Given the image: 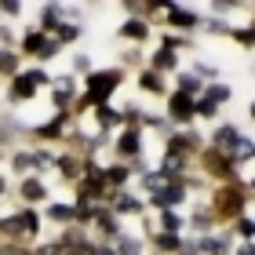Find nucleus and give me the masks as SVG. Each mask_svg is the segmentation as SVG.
<instances>
[{"label":"nucleus","instance_id":"obj_1","mask_svg":"<svg viewBox=\"0 0 255 255\" xmlns=\"http://www.w3.org/2000/svg\"><path fill=\"white\" fill-rule=\"evenodd\" d=\"M37 230H40V215L33 212V208H22V212L0 219V234H4V237L11 241V245H15L18 237H33Z\"/></svg>","mask_w":255,"mask_h":255},{"label":"nucleus","instance_id":"obj_2","mask_svg":"<svg viewBox=\"0 0 255 255\" xmlns=\"http://www.w3.org/2000/svg\"><path fill=\"white\" fill-rule=\"evenodd\" d=\"M168 117L175 121V124H190L197 117V113H193V99L182 95V91H175V95L168 99Z\"/></svg>","mask_w":255,"mask_h":255},{"label":"nucleus","instance_id":"obj_3","mask_svg":"<svg viewBox=\"0 0 255 255\" xmlns=\"http://www.w3.org/2000/svg\"><path fill=\"white\" fill-rule=\"evenodd\" d=\"M186 197V190H182V182H168L164 190H157L153 193V204L160 208V212H175V204Z\"/></svg>","mask_w":255,"mask_h":255},{"label":"nucleus","instance_id":"obj_4","mask_svg":"<svg viewBox=\"0 0 255 255\" xmlns=\"http://www.w3.org/2000/svg\"><path fill=\"white\" fill-rule=\"evenodd\" d=\"M168 11V22L171 26H179V29H193V26H201V15H197V11H190V7H179V4H168L164 7Z\"/></svg>","mask_w":255,"mask_h":255},{"label":"nucleus","instance_id":"obj_5","mask_svg":"<svg viewBox=\"0 0 255 255\" xmlns=\"http://www.w3.org/2000/svg\"><path fill=\"white\" fill-rule=\"evenodd\" d=\"M110 212H113V215H131V212H142V204H138V197H131V193L113 190V197H110Z\"/></svg>","mask_w":255,"mask_h":255},{"label":"nucleus","instance_id":"obj_6","mask_svg":"<svg viewBox=\"0 0 255 255\" xmlns=\"http://www.w3.org/2000/svg\"><path fill=\"white\" fill-rule=\"evenodd\" d=\"M138 149H142V131H138V124H135L117 138V153L121 157H138Z\"/></svg>","mask_w":255,"mask_h":255},{"label":"nucleus","instance_id":"obj_7","mask_svg":"<svg viewBox=\"0 0 255 255\" xmlns=\"http://www.w3.org/2000/svg\"><path fill=\"white\" fill-rule=\"evenodd\" d=\"M18 193H22V201H26V204H40L44 197H48V186H44L37 175H26V179H22V186H18Z\"/></svg>","mask_w":255,"mask_h":255},{"label":"nucleus","instance_id":"obj_8","mask_svg":"<svg viewBox=\"0 0 255 255\" xmlns=\"http://www.w3.org/2000/svg\"><path fill=\"white\" fill-rule=\"evenodd\" d=\"M237 138H241V131H237V124H223V128H215L212 142H215V149H219V153H230V149L237 146Z\"/></svg>","mask_w":255,"mask_h":255},{"label":"nucleus","instance_id":"obj_9","mask_svg":"<svg viewBox=\"0 0 255 255\" xmlns=\"http://www.w3.org/2000/svg\"><path fill=\"white\" fill-rule=\"evenodd\" d=\"M62 18H66V7L62 4H44L40 7V33H55V29H59L62 26Z\"/></svg>","mask_w":255,"mask_h":255},{"label":"nucleus","instance_id":"obj_10","mask_svg":"<svg viewBox=\"0 0 255 255\" xmlns=\"http://www.w3.org/2000/svg\"><path fill=\"white\" fill-rule=\"evenodd\" d=\"M51 84H55V106L66 113V106L73 102V84H77V77H59V80H51Z\"/></svg>","mask_w":255,"mask_h":255},{"label":"nucleus","instance_id":"obj_11","mask_svg":"<svg viewBox=\"0 0 255 255\" xmlns=\"http://www.w3.org/2000/svg\"><path fill=\"white\" fill-rule=\"evenodd\" d=\"M252 157H255V142H252L248 135H241V138H237V146L226 153V160H230L234 168H237V164H245V160H252Z\"/></svg>","mask_w":255,"mask_h":255},{"label":"nucleus","instance_id":"obj_12","mask_svg":"<svg viewBox=\"0 0 255 255\" xmlns=\"http://www.w3.org/2000/svg\"><path fill=\"white\" fill-rule=\"evenodd\" d=\"M149 69L153 73H171V69H179V51H168V48H157L153 51V62H149Z\"/></svg>","mask_w":255,"mask_h":255},{"label":"nucleus","instance_id":"obj_13","mask_svg":"<svg viewBox=\"0 0 255 255\" xmlns=\"http://www.w3.org/2000/svg\"><path fill=\"white\" fill-rule=\"evenodd\" d=\"M29 102V99H37V88L29 84V77L26 73H18V77H11V102Z\"/></svg>","mask_w":255,"mask_h":255},{"label":"nucleus","instance_id":"obj_14","mask_svg":"<svg viewBox=\"0 0 255 255\" xmlns=\"http://www.w3.org/2000/svg\"><path fill=\"white\" fill-rule=\"evenodd\" d=\"M215 201H219V208H223L226 215H234L237 208H241V190H237V186H223Z\"/></svg>","mask_w":255,"mask_h":255},{"label":"nucleus","instance_id":"obj_15","mask_svg":"<svg viewBox=\"0 0 255 255\" xmlns=\"http://www.w3.org/2000/svg\"><path fill=\"white\" fill-rule=\"evenodd\" d=\"M62 128H66V113H59L55 121L37 124V128H33V135H37V138H59V135H62Z\"/></svg>","mask_w":255,"mask_h":255},{"label":"nucleus","instance_id":"obj_16","mask_svg":"<svg viewBox=\"0 0 255 255\" xmlns=\"http://www.w3.org/2000/svg\"><path fill=\"white\" fill-rule=\"evenodd\" d=\"M121 37L124 40H146L149 37V26H146L142 18H128L124 26H121Z\"/></svg>","mask_w":255,"mask_h":255},{"label":"nucleus","instance_id":"obj_17","mask_svg":"<svg viewBox=\"0 0 255 255\" xmlns=\"http://www.w3.org/2000/svg\"><path fill=\"white\" fill-rule=\"evenodd\" d=\"M55 168H59L62 171V179H80V175H84V164H80V160L77 157H55Z\"/></svg>","mask_w":255,"mask_h":255},{"label":"nucleus","instance_id":"obj_18","mask_svg":"<svg viewBox=\"0 0 255 255\" xmlns=\"http://www.w3.org/2000/svg\"><path fill=\"white\" fill-rule=\"evenodd\" d=\"M102 182H106V186H113V190H121L124 182H128V168H124V164H110V168H102Z\"/></svg>","mask_w":255,"mask_h":255},{"label":"nucleus","instance_id":"obj_19","mask_svg":"<svg viewBox=\"0 0 255 255\" xmlns=\"http://www.w3.org/2000/svg\"><path fill=\"white\" fill-rule=\"evenodd\" d=\"M179 91L193 99V95H201V91H204V80L197 73H179Z\"/></svg>","mask_w":255,"mask_h":255},{"label":"nucleus","instance_id":"obj_20","mask_svg":"<svg viewBox=\"0 0 255 255\" xmlns=\"http://www.w3.org/2000/svg\"><path fill=\"white\" fill-rule=\"evenodd\" d=\"M48 219H51V223H73L77 208L73 204H48Z\"/></svg>","mask_w":255,"mask_h":255},{"label":"nucleus","instance_id":"obj_21","mask_svg":"<svg viewBox=\"0 0 255 255\" xmlns=\"http://www.w3.org/2000/svg\"><path fill=\"white\" fill-rule=\"evenodd\" d=\"M157 252H160V255H175V252H182L179 234H160V237H157Z\"/></svg>","mask_w":255,"mask_h":255},{"label":"nucleus","instance_id":"obj_22","mask_svg":"<svg viewBox=\"0 0 255 255\" xmlns=\"http://www.w3.org/2000/svg\"><path fill=\"white\" fill-rule=\"evenodd\" d=\"M0 73H4V77H18V55L11 48L0 51Z\"/></svg>","mask_w":255,"mask_h":255},{"label":"nucleus","instance_id":"obj_23","mask_svg":"<svg viewBox=\"0 0 255 255\" xmlns=\"http://www.w3.org/2000/svg\"><path fill=\"white\" fill-rule=\"evenodd\" d=\"M44 44H48V33H40V29H33L26 33V40H22V51H29V55H37Z\"/></svg>","mask_w":255,"mask_h":255},{"label":"nucleus","instance_id":"obj_24","mask_svg":"<svg viewBox=\"0 0 255 255\" xmlns=\"http://www.w3.org/2000/svg\"><path fill=\"white\" fill-rule=\"evenodd\" d=\"M230 95H234V91H230L226 84H212V88H204V99L212 102V106H219V102H230Z\"/></svg>","mask_w":255,"mask_h":255},{"label":"nucleus","instance_id":"obj_25","mask_svg":"<svg viewBox=\"0 0 255 255\" xmlns=\"http://www.w3.org/2000/svg\"><path fill=\"white\" fill-rule=\"evenodd\" d=\"M138 84H142L146 91H153V95H164V80H160V77L153 73V69H146V73L138 77Z\"/></svg>","mask_w":255,"mask_h":255},{"label":"nucleus","instance_id":"obj_26","mask_svg":"<svg viewBox=\"0 0 255 255\" xmlns=\"http://www.w3.org/2000/svg\"><path fill=\"white\" fill-rule=\"evenodd\" d=\"M11 168H15L18 175H29V171H33V153H26V149H18V153L11 157Z\"/></svg>","mask_w":255,"mask_h":255},{"label":"nucleus","instance_id":"obj_27","mask_svg":"<svg viewBox=\"0 0 255 255\" xmlns=\"http://www.w3.org/2000/svg\"><path fill=\"white\" fill-rule=\"evenodd\" d=\"M95 117H99L102 128H117V124H121V113L110 110V106H95Z\"/></svg>","mask_w":255,"mask_h":255},{"label":"nucleus","instance_id":"obj_28","mask_svg":"<svg viewBox=\"0 0 255 255\" xmlns=\"http://www.w3.org/2000/svg\"><path fill=\"white\" fill-rule=\"evenodd\" d=\"M160 226H164V234H179L182 230V215L179 212H160Z\"/></svg>","mask_w":255,"mask_h":255},{"label":"nucleus","instance_id":"obj_29","mask_svg":"<svg viewBox=\"0 0 255 255\" xmlns=\"http://www.w3.org/2000/svg\"><path fill=\"white\" fill-rule=\"evenodd\" d=\"M138 252H142V245L135 237H128V234L117 237V255H138Z\"/></svg>","mask_w":255,"mask_h":255},{"label":"nucleus","instance_id":"obj_30","mask_svg":"<svg viewBox=\"0 0 255 255\" xmlns=\"http://www.w3.org/2000/svg\"><path fill=\"white\" fill-rule=\"evenodd\" d=\"M77 37H80V26H73V22H62V26L55 29V40H59V44H69Z\"/></svg>","mask_w":255,"mask_h":255},{"label":"nucleus","instance_id":"obj_31","mask_svg":"<svg viewBox=\"0 0 255 255\" xmlns=\"http://www.w3.org/2000/svg\"><path fill=\"white\" fill-rule=\"evenodd\" d=\"M48 168H55V157L48 149H37V153H33V171H48Z\"/></svg>","mask_w":255,"mask_h":255},{"label":"nucleus","instance_id":"obj_32","mask_svg":"<svg viewBox=\"0 0 255 255\" xmlns=\"http://www.w3.org/2000/svg\"><path fill=\"white\" fill-rule=\"evenodd\" d=\"M142 186L157 193V190H164V186H168V179L160 175V171H146V175H142Z\"/></svg>","mask_w":255,"mask_h":255},{"label":"nucleus","instance_id":"obj_33","mask_svg":"<svg viewBox=\"0 0 255 255\" xmlns=\"http://www.w3.org/2000/svg\"><path fill=\"white\" fill-rule=\"evenodd\" d=\"M197 248H204L208 255H226V241H219V237H204Z\"/></svg>","mask_w":255,"mask_h":255},{"label":"nucleus","instance_id":"obj_34","mask_svg":"<svg viewBox=\"0 0 255 255\" xmlns=\"http://www.w3.org/2000/svg\"><path fill=\"white\" fill-rule=\"evenodd\" d=\"M190 73H197L201 80H215V77H219V69H215V66H208V62H193Z\"/></svg>","mask_w":255,"mask_h":255},{"label":"nucleus","instance_id":"obj_35","mask_svg":"<svg viewBox=\"0 0 255 255\" xmlns=\"http://www.w3.org/2000/svg\"><path fill=\"white\" fill-rule=\"evenodd\" d=\"M215 110H219V106H212V102H208L204 95L193 102V113H197V117H215Z\"/></svg>","mask_w":255,"mask_h":255},{"label":"nucleus","instance_id":"obj_36","mask_svg":"<svg viewBox=\"0 0 255 255\" xmlns=\"http://www.w3.org/2000/svg\"><path fill=\"white\" fill-rule=\"evenodd\" d=\"M26 77H29V84H33V88L51 84V73H44V69H26Z\"/></svg>","mask_w":255,"mask_h":255},{"label":"nucleus","instance_id":"obj_37","mask_svg":"<svg viewBox=\"0 0 255 255\" xmlns=\"http://www.w3.org/2000/svg\"><path fill=\"white\" fill-rule=\"evenodd\" d=\"M190 226L197 230V234H204V230H212V215H208V212H197V215L190 219Z\"/></svg>","mask_w":255,"mask_h":255},{"label":"nucleus","instance_id":"obj_38","mask_svg":"<svg viewBox=\"0 0 255 255\" xmlns=\"http://www.w3.org/2000/svg\"><path fill=\"white\" fill-rule=\"evenodd\" d=\"M59 51H62V44L55 40V37H48V44H44V48H40L37 55H40V59H55V55H59Z\"/></svg>","mask_w":255,"mask_h":255},{"label":"nucleus","instance_id":"obj_39","mask_svg":"<svg viewBox=\"0 0 255 255\" xmlns=\"http://www.w3.org/2000/svg\"><path fill=\"white\" fill-rule=\"evenodd\" d=\"M0 11L7 18H15V15H22V0H0Z\"/></svg>","mask_w":255,"mask_h":255},{"label":"nucleus","instance_id":"obj_40","mask_svg":"<svg viewBox=\"0 0 255 255\" xmlns=\"http://www.w3.org/2000/svg\"><path fill=\"white\" fill-rule=\"evenodd\" d=\"M73 69H80V73H91V59H88V55H77V59H73Z\"/></svg>","mask_w":255,"mask_h":255},{"label":"nucleus","instance_id":"obj_41","mask_svg":"<svg viewBox=\"0 0 255 255\" xmlns=\"http://www.w3.org/2000/svg\"><path fill=\"white\" fill-rule=\"evenodd\" d=\"M0 255H29V248H22V245H11V241H7V245L0 248Z\"/></svg>","mask_w":255,"mask_h":255},{"label":"nucleus","instance_id":"obj_42","mask_svg":"<svg viewBox=\"0 0 255 255\" xmlns=\"http://www.w3.org/2000/svg\"><path fill=\"white\" fill-rule=\"evenodd\" d=\"M237 230H241V237H248V241L255 237V223H252V219H241V226H237Z\"/></svg>","mask_w":255,"mask_h":255},{"label":"nucleus","instance_id":"obj_43","mask_svg":"<svg viewBox=\"0 0 255 255\" xmlns=\"http://www.w3.org/2000/svg\"><path fill=\"white\" fill-rule=\"evenodd\" d=\"M208 26V33H226V22H219V18H212V22H204Z\"/></svg>","mask_w":255,"mask_h":255},{"label":"nucleus","instance_id":"obj_44","mask_svg":"<svg viewBox=\"0 0 255 255\" xmlns=\"http://www.w3.org/2000/svg\"><path fill=\"white\" fill-rule=\"evenodd\" d=\"M91 255H117L110 245H91Z\"/></svg>","mask_w":255,"mask_h":255},{"label":"nucleus","instance_id":"obj_45","mask_svg":"<svg viewBox=\"0 0 255 255\" xmlns=\"http://www.w3.org/2000/svg\"><path fill=\"white\" fill-rule=\"evenodd\" d=\"M237 255H255V245H252V241H245V245L237 248Z\"/></svg>","mask_w":255,"mask_h":255},{"label":"nucleus","instance_id":"obj_46","mask_svg":"<svg viewBox=\"0 0 255 255\" xmlns=\"http://www.w3.org/2000/svg\"><path fill=\"white\" fill-rule=\"evenodd\" d=\"M179 255H201V252H197V245H182V252Z\"/></svg>","mask_w":255,"mask_h":255},{"label":"nucleus","instance_id":"obj_47","mask_svg":"<svg viewBox=\"0 0 255 255\" xmlns=\"http://www.w3.org/2000/svg\"><path fill=\"white\" fill-rule=\"evenodd\" d=\"M4 190H7V182H4V175H0V193H4Z\"/></svg>","mask_w":255,"mask_h":255},{"label":"nucleus","instance_id":"obj_48","mask_svg":"<svg viewBox=\"0 0 255 255\" xmlns=\"http://www.w3.org/2000/svg\"><path fill=\"white\" fill-rule=\"evenodd\" d=\"M248 113H252V121H255V102H252V106H248Z\"/></svg>","mask_w":255,"mask_h":255},{"label":"nucleus","instance_id":"obj_49","mask_svg":"<svg viewBox=\"0 0 255 255\" xmlns=\"http://www.w3.org/2000/svg\"><path fill=\"white\" fill-rule=\"evenodd\" d=\"M248 190H252V193H255V179H252V182H248Z\"/></svg>","mask_w":255,"mask_h":255}]
</instances>
